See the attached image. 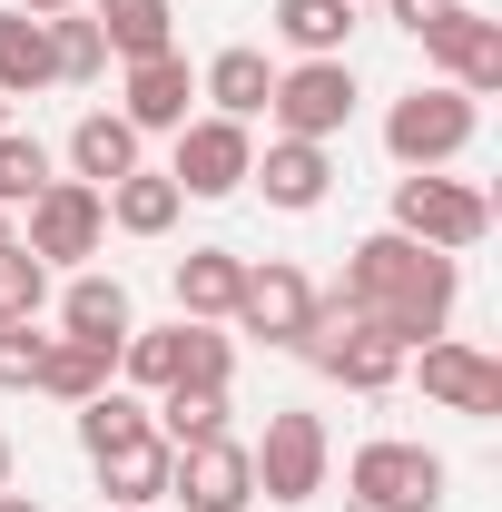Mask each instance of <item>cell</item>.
<instances>
[{
  "instance_id": "ffe728a7",
  "label": "cell",
  "mask_w": 502,
  "mask_h": 512,
  "mask_svg": "<svg viewBox=\"0 0 502 512\" xmlns=\"http://www.w3.org/2000/svg\"><path fill=\"white\" fill-rule=\"evenodd\" d=\"M109 384H119V355H99V345H79V335H50L30 394H50V404H89V394H109Z\"/></svg>"
},
{
  "instance_id": "e575fe53",
  "label": "cell",
  "mask_w": 502,
  "mask_h": 512,
  "mask_svg": "<svg viewBox=\"0 0 502 512\" xmlns=\"http://www.w3.org/2000/svg\"><path fill=\"white\" fill-rule=\"evenodd\" d=\"M0 493H10V434H0Z\"/></svg>"
},
{
  "instance_id": "8d00e7d4",
  "label": "cell",
  "mask_w": 502,
  "mask_h": 512,
  "mask_svg": "<svg viewBox=\"0 0 502 512\" xmlns=\"http://www.w3.org/2000/svg\"><path fill=\"white\" fill-rule=\"evenodd\" d=\"M0 128H10V99H0Z\"/></svg>"
},
{
  "instance_id": "277c9868",
  "label": "cell",
  "mask_w": 502,
  "mask_h": 512,
  "mask_svg": "<svg viewBox=\"0 0 502 512\" xmlns=\"http://www.w3.org/2000/svg\"><path fill=\"white\" fill-rule=\"evenodd\" d=\"M443 453L434 444H404V434H375V444H355L345 463V493L355 512H443Z\"/></svg>"
},
{
  "instance_id": "6da1fadb",
  "label": "cell",
  "mask_w": 502,
  "mask_h": 512,
  "mask_svg": "<svg viewBox=\"0 0 502 512\" xmlns=\"http://www.w3.org/2000/svg\"><path fill=\"white\" fill-rule=\"evenodd\" d=\"M453 296H463V266L434 256V247H414V237H394V227H375V237L345 247V286H335V306H355V316L375 325V335H394L404 355L434 345L443 325H453Z\"/></svg>"
},
{
  "instance_id": "f1b7e54d",
  "label": "cell",
  "mask_w": 502,
  "mask_h": 512,
  "mask_svg": "<svg viewBox=\"0 0 502 512\" xmlns=\"http://www.w3.org/2000/svg\"><path fill=\"white\" fill-rule=\"evenodd\" d=\"M40 306H50V266L10 237V247H0V316H10V325H40Z\"/></svg>"
},
{
  "instance_id": "8992f818",
  "label": "cell",
  "mask_w": 502,
  "mask_h": 512,
  "mask_svg": "<svg viewBox=\"0 0 502 512\" xmlns=\"http://www.w3.org/2000/svg\"><path fill=\"white\" fill-rule=\"evenodd\" d=\"M247 463H256V503H315V493H325V473H335L325 414H306V404L266 414V444H247Z\"/></svg>"
},
{
  "instance_id": "f546056e",
  "label": "cell",
  "mask_w": 502,
  "mask_h": 512,
  "mask_svg": "<svg viewBox=\"0 0 502 512\" xmlns=\"http://www.w3.org/2000/svg\"><path fill=\"white\" fill-rule=\"evenodd\" d=\"M50 178H60V168H50V148H40V138H20V128H0V207H30Z\"/></svg>"
},
{
  "instance_id": "7c38bea8",
  "label": "cell",
  "mask_w": 502,
  "mask_h": 512,
  "mask_svg": "<svg viewBox=\"0 0 502 512\" xmlns=\"http://www.w3.org/2000/svg\"><path fill=\"white\" fill-rule=\"evenodd\" d=\"M119 119L138 128V138H178V128L197 119V69L178 60V50H158V60H119Z\"/></svg>"
},
{
  "instance_id": "7a4b0ae2",
  "label": "cell",
  "mask_w": 502,
  "mask_h": 512,
  "mask_svg": "<svg viewBox=\"0 0 502 512\" xmlns=\"http://www.w3.org/2000/svg\"><path fill=\"white\" fill-rule=\"evenodd\" d=\"M394 237H414L434 256H473L493 237V197L473 178H443V168H404L394 178Z\"/></svg>"
},
{
  "instance_id": "5bb4252c",
  "label": "cell",
  "mask_w": 502,
  "mask_h": 512,
  "mask_svg": "<svg viewBox=\"0 0 502 512\" xmlns=\"http://www.w3.org/2000/svg\"><path fill=\"white\" fill-rule=\"evenodd\" d=\"M424 60L443 69V89H463V99H493V89H502V20H483V10L463 0L434 40H424Z\"/></svg>"
},
{
  "instance_id": "30bf717a",
  "label": "cell",
  "mask_w": 502,
  "mask_h": 512,
  "mask_svg": "<svg viewBox=\"0 0 502 512\" xmlns=\"http://www.w3.org/2000/svg\"><path fill=\"white\" fill-rule=\"evenodd\" d=\"M404 365H414V384L434 394L443 414H473V424H493V414H502V365L473 345V335H434V345H414Z\"/></svg>"
},
{
  "instance_id": "d6986e66",
  "label": "cell",
  "mask_w": 502,
  "mask_h": 512,
  "mask_svg": "<svg viewBox=\"0 0 502 512\" xmlns=\"http://www.w3.org/2000/svg\"><path fill=\"white\" fill-rule=\"evenodd\" d=\"M89 20H99L109 60H158V50H178V0H89Z\"/></svg>"
},
{
  "instance_id": "5b68a950",
  "label": "cell",
  "mask_w": 502,
  "mask_h": 512,
  "mask_svg": "<svg viewBox=\"0 0 502 512\" xmlns=\"http://www.w3.org/2000/svg\"><path fill=\"white\" fill-rule=\"evenodd\" d=\"M355 60H296L276 69V89H266V119H276V138H315V148H335L345 128H355Z\"/></svg>"
},
{
  "instance_id": "484cf974",
  "label": "cell",
  "mask_w": 502,
  "mask_h": 512,
  "mask_svg": "<svg viewBox=\"0 0 502 512\" xmlns=\"http://www.w3.org/2000/svg\"><path fill=\"white\" fill-rule=\"evenodd\" d=\"M119 375H128V394H168V384L188 375V316L178 325H128Z\"/></svg>"
},
{
  "instance_id": "603a6c76",
  "label": "cell",
  "mask_w": 502,
  "mask_h": 512,
  "mask_svg": "<svg viewBox=\"0 0 502 512\" xmlns=\"http://www.w3.org/2000/svg\"><path fill=\"white\" fill-rule=\"evenodd\" d=\"M99 197H109V227H119V237H168V227H178V207H188L168 168H128L119 188H99Z\"/></svg>"
},
{
  "instance_id": "8fae6325",
  "label": "cell",
  "mask_w": 502,
  "mask_h": 512,
  "mask_svg": "<svg viewBox=\"0 0 502 512\" xmlns=\"http://www.w3.org/2000/svg\"><path fill=\"white\" fill-rule=\"evenodd\" d=\"M168 503L178 512H247L256 503V463L237 434H207V444H178L168 463Z\"/></svg>"
},
{
  "instance_id": "52a82bcc",
  "label": "cell",
  "mask_w": 502,
  "mask_h": 512,
  "mask_svg": "<svg viewBox=\"0 0 502 512\" xmlns=\"http://www.w3.org/2000/svg\"><path fill=\"white\" fill-rule=\"evenodd\" d=\"M20 247L40 256L50 276H60V266H89V256L109 247V197L79 188V178H50V188L30 197V237H20Z\"/></svg>"
},
{
  "instance_id": "d4e9b609",
  "label": "cell",
  "mask_w": 502,
  "mask_h": 512,
  "mask_svg": "<svg viewBox=\"0 0 502 512\" xmlns=\"http://www.w3.org/2000/svg\"><path fill=\"white\" fill-rule=\"evenodd\" d=\"M148 424H158V444H207V434H227V384H168V394H148Z\"/></svg>"
},
{
  "instance_id": "d6a6232c",
  "label": "cell",
  "mask_w": 502,
  "mask_h": 512,
  "mask_svg": "<svg viewBox=\"0 0 502 512\" xmlns=\"http://www.w3.org/2000/svg\"><path fill=\"white\" fill-rule=\"evenodd\" d=\"M0 10H30V20H60V10H79V0H0Z\"/></svg>"
},
{
  "instance_id": "cb8c5ba5",
  "label": "cell",
  "mask_w": 502,
  "mask_h": 512,
  "mask_svg": "<svg viewBox=\"0 0 502 512\" xmlns=\"http://www.w3.org/2000/svg\"><path fill=\"white\" fill-rule=\"evenodd\" d=\"M168 463L178 453L158 444H119V453H99V493H109V512H148V503H168Z\"/></svg>"
},
{
  "instance_id": "4dcf8cb0",
  "label": "cell",
  "mask_w": 502,
  "mask_h": 512,
  "mask_svg": "<svg viewBox=\"0 0 502 512\" xmlns=\"http://www.w3.org/2000/svg\"><path fill=\"white\" fill-rule=\"evenodd\" d=\"M40 345H50L40 325H10V316H0V394H30V375H40Z\"/></svg>"
},
{
  "instance_id": "e0dca14e",
  "label": "cell",
  "mask_w": 502,
  "mask_h": 512,
  "mask_svg": "<svg viewBox=\"0 0 502 512\" xmlns=\"http://www.w3.org/2000/svg\"><path fill=\"white\" fill-rule=\"evenodd\" d=\"M266 89H276V69H266V50H247V40L197 69V99H207L217 119H247V128L266 119Z\"/></svg>"
},
{
  "instance_id": "83f0119b",
  "label": "cell",
  "mask_w": 502,
  "mask_h": 512,
  "mask_svg": "<svg viewBox=\"0 0 502 512\" xmlns=\"http://www.w3.org/2000/svg\"><path fill=\"white\" fill-rule=\"evenodd\" d=\"M50 60H60V89L109 79V40H99V20H89V10H60V20H50Z\"/></svg>"
},
{
  "instance_id": "836d02e7",
  "label": "cell",
  "mask_w": 502,
  "mask_h": 512,
  "mask_svg": "<svg viewBox=\"0 0 502 512\" xmlns=\"http://www.w3.org/2000/svg\"><path fill=\"white\" fill-rule=\"evenodd\" d=\"M0 512H40V503H30V493H0Z\"/></svg>"
},
{
  "instance_id": "ba28073f",
  "label": "cell",
  "mask_w": 502,
  "mask_h": 512,
  "mask_svg": "<svg viewBox=\"0 0 502 512\" xmlns=\"http://www.w3.org/2000/svg\"><path fill=\"white\" fill-rule=\"evenodd\" d=\"M306 325H315V276H306V266H286V256H266V266L247 256V286H237L227 335H256V345H286V355H296Z\"/></svg>"
},
{
  "instance_id": "d590c367",
  "label": "cell",
  "mask_w": 502,
  "mask_h": 512,
  "mask_svg": "<svg viewBox=\"0 0 502 512\" xmlns=\"http://www.w3.org/2000/svg\"><path fill=\"white\" fill-rule=\"evenodd\" d=\"M0 247H10V207H0Z\"/></svg>"
},
{
  "instance_id": "2e32d148",
  "label": "cell",
  "mask_w": 502,
  "mask_h": 512,
  "mask_svg": "<svg viewBox=\"0 0 502 512\" xmlns=\"http://www.w3.org/2000/svg\"><path fill=\"white\" fill-rule=\"evenodd\" d=\"M138 148H148V138H138L119 109H89V119L69 128V178H79V188H119L128 168H148Z\"/></svg>"
},
{
  "instance_id": "4316f807",
  "label": "cell",
  "mask_w": 502,
  "mask_h": 512,
  "mask_svg": "<svg viewBox=\"0 0 502 512\" xmlns=\"http://www.w3.org/2000/svg\"><path fill=\"white\" fill-rule=\"evenodd\" d=\"M79 414V453L99 463V453H119V444H148L158 424H148V404L128 394V384H109V394H89V404H69Z\"/></svg>"
},
{
  "instance_id": "9a60e30c",
  "label": "cell",
  "mask_w": 502,
  "mask_h": 512,
  "mask_svg": "<svg viewBox=\"0 0 502 512\" xmlns=\"http://www.w3.org/2000/svg\"><path fill=\"white\" fill-rule=\"evenodd\" d=\"M128 325H138V306H128L119 276H99V266H79L60 286V335H79V345H99V355H119Z\"/></svg>"
},
{
  "instance_id": "4fadbf2b",
  "label": "cell",
  "mask_w": 502,
  "mask_h": 512,
  "mask_svg": "<svg viewBox=\"0 0 502 512\" xmlns=\"http://www.w3.org/2000/svg\"><path fill=\"white\" fill-rule=\"evenodd\" d=\"M247 188H266V207H286V217H315L325 197H335V148H315V138H266L247 168Z\"/></svg>"
},
{
  "instance_id": "7402d4cb",
  "label": "cell",
  "mask_w": 502,
  "mask_h": 512,
  "mask_svg": "<svg viewBox=\"0 0 502 512\" xmlns=\"http://www.w3.org/2000/svg\"><path fill=\"white\" fill-rule=\"evenodd\" d=\"M40 89H60L50 20H30V10H0V99H40Z\"/></svg>"
},
{
  "instance_id": "9c48e42d",
  "label": "cell",
  "mask_w": 502,
  "mask_h": 512,
  "mask_svg": "<svg viewBox=\"0 0 502 512\" xmlns=\"http://www.w3.org/2000/svg\"><path fill=\"white\" fill-rule=\"evenodd\" d=\"M256 168V128L247 119H217V109H197L188 128H178V158H168V178H178V197H237Z\"/></svg>"
},
{
  "instance_id": "3957f363",
  "label": "cell",
  "mask_w": 502,
  "mask_h": 512,
  "mask_svg": "<svg viewBox=\"0 0 502 512\" xmlns=\"http://www.w3.org/2000/svg\"><path fill=\"white\" fill-rule=\"evenodd\" d=\"M473 138H483V99H463V89H443V79L404 89V99L384 109V148H394V168H453Z\"/></svg>"
},
{
  "instance_id": "1f68e13d",
  "label": "cell",
  "mask_w": 502,
  "mask_h": 512,
  "mask_svg": "<svg viewBox=\"0 0 502 512\" xmlns=\"http://www.w3.org/2000/svg\"><path fill=\"white\" fill-rule=\"evenodd\" d=\"M453 10H463V0H384V20H394V30H414V40H434Z\"/></svg>"
},
{
  "instance_id": "ac0fdd59",
  "label": "cell",
  "mask_w": 502,
  "mask_h": 512,
  "mask_svg": "<svg viewBox=\"0 0 502 512\" xmlns=\"http://www.w3.org/2000/svg\"><path fill=\"white\" fill-rule=\"evenodd\" d=\"M237 286H247V256H237V247H188V256H178V316L227 325V316H237Z\"/></svg>"
},
{
  "instance_id": "44dd1931",
  "label": "cell",
  "mask_w": 502,
  "mask_h": 512,
  "mask_svg": "<svg viewBox=\"0 0 502 512\" xmlns=\"http://www.w3.org/2000/svg\"><path fill=\"white\" fill-rule=\"evenodd\" d=\"M266 30H276L296 60H345V40H355V0H276Z\"/></svg>"
}]
</instances>
